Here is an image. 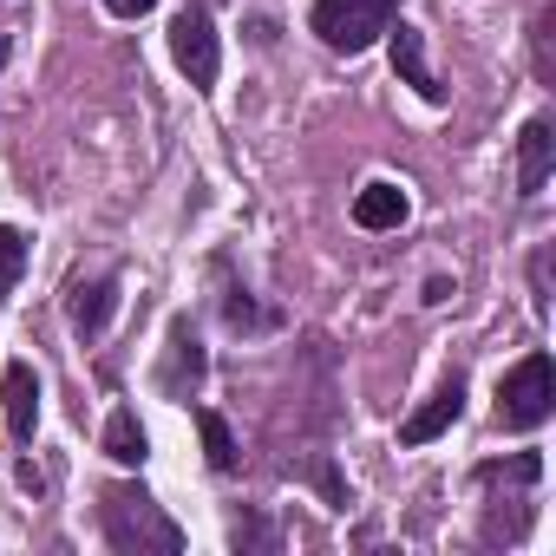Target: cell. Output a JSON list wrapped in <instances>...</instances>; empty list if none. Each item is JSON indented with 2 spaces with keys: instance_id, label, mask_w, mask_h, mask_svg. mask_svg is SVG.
I'll use <instances>...</instances> for the list:
<instances>
[{
  "instance_id": "11",
  "label": "cell",
  "mask_w": 556,
  "mask_h": 556,
  "mask_svg": "<svg viewBox=\"0 0 556 556\" xmlns=\"http://www.w3.org/2000/svg\"><path fill=\"white\" fill-rule=\"evenodd\" d=\"M354 223L361 229H400L406 223V190L400 184H367L354 197Z\"/></svg>"
},
{
  "instance_id": "15",
  "label": "cell",
  "mask_w": 556,
  "mask_h": 556,
  "mask_svg": "<svg viewBox=\"0 0 556 556\" xmlns=\"http://www.w3.org/2000/svg\"><path fill=\"white\" fill-rule=\"evenodd\" d=\"M105 8H112L118 21H138V14H151V8H157V0H105Z\"/></svg>"
},
{
  "instance_id": "4",
  "label": "cell",
  "mask_w": 556,
  "mask_h": 556,
  "mask_svg": "<svg viewBox=\"0 0 556 556\" xmlns=\"http://www.w3.org/2000/svg\"><path fill=\"white\" fill-rule=\"evenodd\" d=\"M170 60L184 66L190 86H216L223 47H216V21H210V8H184V14L170 21Z\"/></svg>"
},
{
  "instance_id": "8",
  "label": "cell",
  "mask_w": 556,
  "mask_h": 556,
  "mask_svg": "<svg viewBox=\"0 0 556 556\" xmlns=\"http://www.w3.org/2000/svg\"><path fill=\"white\" fill-rule=\"evenodd\" d=\"M203 348H197V334H190V321H177L170 328V354H164V374H157V387L170 393V400H190L197 387H203Z\"/></svg>"
},
{
  "instance_id": "3",
  "label": "cell",
  "mask_w": 556,
  "mask_h": 556,
  "mask_svg": "<svg viewBox=\"0 0 556 556\" xmlns=\"http://www.w3.org/2000/svg\"><path fill=\"white\" fill-rule=\"evenodd\" d=\"M308 21L328 53H367L393 27V0H315Z\"/></svg>"
},
{
  "instance_id": "6",
  "label": "cell",
  "mask_w": 556,
  "mask_h": 556,
  "mask_svg": "<svg viewBox=\"0 0 556 556\" xmlns=\"http://www.w3.org/2000/svg\"><path fill=\"white\" fill-rule=\"evenodd\" d=\"M387 34H393V73H400L426 105H445V86H439V79H432V66H426V34H419V27H406V21H400V27H387Z\"/></svg>"
},
{
  "instance_id": "14",
  "label": "cell",
  "mask_w": 556,
  "mask_h": 556,
  "mask_svg": "<svg viewBox=\"0 0 556 556\" xmlns=\"http://www.w3.org/2000/svg\"><path fill=\"white\" fill-rule=\"evenodd\" d=\"M21 268H27V236H21V229H8V223H0V302L14 295V282H21Z\"/></svg>"
},
{
  "instance_id": "13",
  "label": "cell",
  "mask_w": 556,
  "mask_h": 556,
  "mask_svg": "<svg viewBox=\"0 0 556 556\" xmlns=\"http://www.w3.org/2000/svg\"><path fill=\"white\" fill-rule=\"evenodd\" d=\"M197 432H203V458L210 471H236V432L223 413H197Z\"/></svg>"
},
{
  "instance_id": "2",
  "label": "cell",
  "mask_w": 556,
  "mask_h": 556,
  "mask_svg": "<svg viewBox=\"0 0 556 556\" xmlns=\"http://www.w3.org/2000/svg\"><path fill=\"white\" fill-rule=\"evenodd\" d=\"M549 413H556V361L530 354L497 380V426L504 432H536Z\"/></svg>"
},
{
  "instance_id": "9",
  "label": "cell",
  "mask_w": 556,
  "mask_h": 556,
  "mask_svg": "<svg viewBox=\"0 0 556 556\" xmlns=\"http://www.w3.org/2000/svg\"><path fill=\"white\" fill-rule=\"evenodd\" d=\"M0 400H8V432L14 439H34V419H40V380L27 361H14L0 374Z\"/></svg>"
},
{
  "instance_id": "1",
  "label": "cell",
  "mask_w": 556,
  "mask_h": 556,
  "mask_svg": "<svg viewBox=\"0 0 556 556\" xmlns=\"http://www.w3.org/2000/svg\"><path fill=\"white\" fill-rule=\"evenodd\" d=\"M105 536H112V549H125V556H144V549L177 556V549H184V530H177V523L157 510V497L138 491V484H112V491H105Z\"/></svg>"
},
{
  "instance_id": "7",
  "label": "cell",
  "mask_w": 556,
  "mask_h": 556,
  "mask_svg": "<svg viewBox=\"0 0 556 556\" xmlns=\"http://www.w3.org/2000/svg\"><path fill=\"white\" fill-rule=\"evenodd\" d=\"M549 164H556V125H549V118H530V125L517 131V190L536 197V190L549 184Z\"/></svg>"
},
{
  "instance_id": "5",
  "label": "cell",
  "mask_w": 556,
  "mask_h": 556,
  "mask_svg": "<svg viewBox=\"0 0 556 556\" xmlns=\"http://www.w3.org/2000/svg\"><path fill=\"white\" fill-rule=\"evenodd\" d=\"M458 413H465V374H452V380H445V387H439L406 426H400V445H432L445 426H458Z\"/></svg>"
},
{
  "instance_id": "12",
  "label": "cell",
  "mask_w": 556,
  "mask_h": 556,
  "mask_svg": "<svg viewBox=\"0 0 556 556\" xmlns=\"http://www.w3.org/2000/svg\"><path fill=\"white\" fill-rule=\"evenodd\" d=\"M105 458H112V465H144V458H151V439H144V426H138L131 406H118V413L105 419Z\"/></svg>"
},
{
  "instance_id": "10",
  "label": "cell",
  "mask_w": 556,
  "mask_h": 556,
  "mask_svg": "<svg viewBox=\"0 0 556 556\" xmlns=\"http://www.w3.org/2000/svg\"><path fill=\"white\" fill-rule=\"evenodd\" d=\"M112 308H118V282H112V275H99V282H79V289H73V328H79L86 341L105 334Z\"/></svg>"
}]
</instances>
